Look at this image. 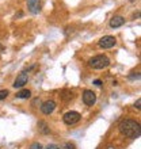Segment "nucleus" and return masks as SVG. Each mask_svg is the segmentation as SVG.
<instances>
[{"instance_id": "10", "label": "nucleus", "mask_w": 141, "mask_h": 149, "mask_svg": "<svg viewBox=\"0 0 141 149\" xmlns=\"http://www.w3.org/2000/svg\"><path fill=\"white\" fill-rule=\"evenodd\" d=\"M30 96H31V91L30 90H20L16 94V98H19V99H29Z\"/></svg>"}, {"instance_id": "17", "label": "nucleus", "mask_w": 141, "mask_h": 149, "mask_svg": "<svg viewBox=\"0 0 141 149\" xmlns=\"http://www.w3.org/2000/svg\"><path fill=\"white\" fill-rule=\"evenodd\" d=\"M46 149H59V146L57 145H49Z\"/></svg>"}, {"instance_id": "16", "label": "nucleus", "mask_w": 141, "mask_h": 149, "mask_svg": "<svg viewBox=\"0 0 141 149\" xmlns=\"http://www.w3.org/2000/svg\"><path fill=\"white\" fill-rule=\"evenodd\" d=\"M94 84H95V86H98V87H101V86H102V81H101V80H95Z\"/></svg>"}, {"instance_id": "13", "label": "nucleus", "mask_w": 141, "mask_h": 149, "mask_svg": "<svg viewBox=\"0 0 141 149\" xmlns=\"http://www.w3.org/2000/svg\"><path fill=\"white\" fill-rule=\"evenodd\" d=\"M7 96H8V91L7 90H1V91H0V100L6 99Z\"/></svg>"}, {"instance_id": "7", "label": "nucleus", "mask_w": 141, "mask_h": 149, "mask_svg": "<svg viewBox=\"0 0 141 149\" xmlns=\"http://www.w3.org/2000/svg\"><path fill=\"white\" fill-rule=\"evenodd\" d=\"M54 109H56V103L53 102V100H46V102L42 103V106H41V111H42L45 115L52 114Z\"/></svg>"}, {"instance_id": "1", "label": "nucleus", "mask_w": 141, "mask_h": 149, "mask_svg": "<svg viewBox=\"0 0 141 149\" xmlns=\"http://www.w3.org/2000/svg\"><path fill=\"white\" fill-rule=\"evenodd\" d=\"M119 132H121L125 137L128 138H138L141 134V127H140V123L133 119H125L119 123Z\"/></svg>"}, {"instance_id": "8", "label": "nucleus", "mask_w": 141, "mask_h": 149, "mask_svg": "<svg viewBox=\"0 0 141 149\" xmlns=\"http://www.w3.org/2000/svg\"><path fill=\"white\" fill-rule=\"evenodd\" d=\"M27 7L31 14H38L41 11V0H27Z\"/></svg>"}, {"instance_id": "9", "label": "nucleus", "mask_w": 141, "mask_h": 149, "mask_svg": "<svg viewBox=\"0 0 141 149\" xmlns=\"http://www.w3.org/2000/svg\"><path fill=\"white\" fill-rule=\"evenodd\" d=\"M124 23H125V19H124L122 16H113V18L110 19V27H113V29L121 27Z\"/></svg>"}, {"instance_id": "4", "label": "nucleus", "mask_w": 141, "mask_h": 149, "mask_svg": "<svg viewBox=\"0 0 141 149\" xmlns=\"http://www.w3.org/2000/svg\"><path fill=\"white\" fill-rule=\"evenodd\" d=\"M115 42H117V39L113 36H105L103 38L99 39V46L103 47V49H110L115 45Z\"/></svg>"}, {"instance_id": "14", "label": "nucleus", "mask_w": 141, "mask_h": 149, "mask_svg": "<svg viewBox=\"0 0 141 149\" xmlns=\"http://www.w3.org/2000/svg\"><path fill=\"white\" fill-rule=\"evenodd\" d=\"M30 149H42V145L39 142H33L31 145H30Z\"/></svg>"}, {"instance_id": "12", "label": "nucleus", "mask_w": 141, "mask_h": 149, "mask_svg": "<svg viewBox=\"0 0 141 149\" xmlns=\"http://www.w3.org/2000/svg\"><path fill=\"white\" fill-rule=\"evenodd\" d=\"M59 149H76V146H75L72 142H65V144H63Z\"/></svg>"}, {"instance_id": "11", "label": "nucleus", "mask_w": 141, "mask_h": 149, "mask_svg": "<svg viewBox=\"0 0 141 149\" xmlns=\"http://www.w3.org/2000/svg\"><path fill=\"white\" fill-rule=\"evenodd\" d=\"M38 127H39V130H41L42 133H49V129H47L46 123H45V122H43V121L38 122Z\"/></svg>"}, {"instance_id": "5", "label": "nucleus", "mask_w": 141, "mask_h": 149, "mask_svg": "<svg viewBox=\"0 0 141 149\" xmlns=\"http://www.w3.org/2000/svg\"><path fill=\"white\" fill-rule=\"evenodd\" d=\"M83 102L86 103L87 106H94L96 102V95L91 90H86L83 92Z\"/></svg>"}, {"instance_id": "6", "label": "nucleus", "mask_w": 141, "mask_h": 149, "mask_svg": "<svg viewBox=\"0 0 141 149\" xmlns=\"http://www.w3.org/2000/svg\"><path fill=\"white\" fill-rule=\"evenodd\" d=\"M27 80H29L27 73H26V72H22V73H19L16 76L15 81H14V87H15V88H22L24 84H27Z\"/></svg>"}, {"instance_id": "2", "label": "nucleus", "mask_w": 141, "mask_h": 149, "mask_svg": "<svg viewBox=\"0 0 141 149\" xmlns=\"http://www.w3.org/2000/svg\"><path fill=\"white\" fill-rule=\"evenodd\" d=\"M91 68L94 69H103V68H107L110 65V60L107 56L105 54H99V56H95L92 58L88 61Z\"/></svg>"}, {"instance_id": "18", "label": "nucleus", "mask_w": 141, "mask_h": 149, "mask_svg": "<svg viewBox=\"0 0 141 149\" xmlns=\"http://www.w3.org/2000/svg\"><path fill=\"white\" fill-rule=\"evenodd\" d=\"M0 49H3V46H1V45H0Z\"/></svg>"}, {"instance_id": "3", "label": "nucleus", "mask_w": 141, "mask_h": 149, "mask_svg": "<svg viewBox=\"0 0 141 149\" xmlns=\"http://www.w3.org/2000/svg\"><path fill=\"white\" fill-rule=\"evenodd\" d=\"M80 118H82V115L77 111H68V113L64 114L63 119L67 125H75V123H77L80 121Z\"/></svg>"}, {"instance_id": "15", "label": "nucleus", "mask_w": 141, "mask_h": 149, "mask_svg": "<svg viewBox=\"0 0 141 149\" xmlns=\"http://www.w3.org/2000/svg\"><path fill=\"white\" fill-rule=\"evenodd\" d=\"M140 104H141V100H140V99H137V102H136V104H134V106H136V107H137V110H140Z\"/></svg>"}]
</instances>
